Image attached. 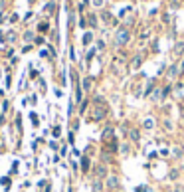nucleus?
<instances>
[{"label":"nucleus","instance_id":"obj_20","mask_svg":"<svg viewBox=\"0 0 184 192\" xmlns=\"http://www.w3.org/2000/svg\"><path fill=\"white\" fill-rule=\"evenodd\" d=\"M93 6H97V8H101V6H103V0H93Z\"/></svg>","mask_w":184,"mask_h":192},{"label":"nucleus","instance_id":"obj_13","mask_svg":"<svg viewBox=\"0 0 184 192\" xmlns=\"http://www.w3.org/2000/svg\"><path fill=\"white\" fill-rule=\"evenodd\" d=\"M83 89H85V91H89V89H91V79L89 77L83 79Z\"/></svg>","mask_w":184,"mask_h":192},{"label":"nucleus","instance_id":"obj_2","mask_svg":"<svg viewBox=\"0 0 184 192\" xmlns=\"http://www.w3.org/2000/svg\"><path fill=\"white\" fill-rule=\"evenodd\" d=\"M182 71H184V62L174 63V66H170V67H168V73H166V75H168V79H176V77L180 75Z\"/></svg>","mask_w":184,"mask_h":192},{"label":"nucleus","instance_id":"obj_12","mask_svg":"<svg viewBox=\"0 0 184 192\" xmlns=\"http://www.w3.org/2000/svg\"><path fill=\"white\" fill-rule=\"evenodd\" d=\"M140 63H143V56H137V57L133 60V67H139Z\"/></svg>","mask_w":184,"mask_h":192},{"label":"nucleus","instance_id":"obj_27","mask_svg":"<svg viewBox=\"0 0 184 192\" xmlns=\"http://www.w3.org/2000/svg\"><path fill=\"white\" fill-rule=\"evenodd\" d=\"M2 22H4V16H2V14H0V24H2Z\"/></svg>","mask_w":184,"mask_h":192},{"label":"nucleus","instance_id":"obj_14","mask_svg":"<svg viewBox=\"0 0 184 192\" xmlns=\"http://www.w3.org/2000/svg\"><path fill=\"white\" fill-rule=\"evenodd\" d=\"M182 52H184V44H176V48H174V54H176V56H180Z\"/></svg>","mask_w":184,"mask_h":192},{"label":"nucleus","instance_id":"obj_19","mask_svg":"<svg viewBox=\"0 0 184 192\" xmlns=\"http://www.w3.org/2000/svg\"><path fill=\"white\" fill-rule=\"evenodd\" d=\"M46 12H53V2H48V6H46Z\"/></svg>","mask_w":184,"mask_h":192},{"label":"nucleus","instance_id":"obj_1","mask_svg":"<svg viewBox=\"0 0 184 192\" xmlns=\"http://www.w3.org/2000/svg\"><path fill=\"white\" fill-rule=\"evenodd\" d=\"M129 38H131V34H129L127 28H119L115 32V44L117 46H125L127 42H129Z\"/></svg>","mask_w":184,"mask_h":192},{"label":"nucleus","instance_id":"obj_25","mask_svg":"<svg viewBox=\"0 0 184 192\" xmlns=\"http://www.w3.org/2000/svg\"><path fill=\"white\" fill-rule=\"evenodd\" d=\"M89 22H91V26H95V24H97V18H95V16H91V18H89Z\"/></svg>","mask_w":184,"mask_h":192},{"label":"nucleus","instance_id":"obj_17","mask_svg":"<svg viewBox=\"0 0 184 192\" xmlns=\"http://www.w3.org/2000/svg\"><path fill=\"white\" fill-rule=\"evenodd\" d=\"M30 119H32V123H34V127H38V117L34 113H30Z\"/></svg>","mask_w":184,"mask_h":192},{"label":"nucleus","instance_id":"obj_16","mask_svg":"<svg viewBox=\"0 0 184 192\" xmlns=\"http://www.w3.org/2000/svg\"><path fill=\"white\" fill-rule=\"evenodd\" d=\"M113 135V129H111V127H107V129H105V133H103V137L107 139V137H111Z\"/></svg>","mask_w":184,"mask_h":192},{"label":"nucleus","instance_id":"obj_23","mask_svg":"<svg viewBox=\"0 0 184 192\" xmlns=\"http://www.w3.org/2000/svg\"><path fill=\"white\" fill-rule=\"evenodd\" d=\"M93 186H95V190H97V192L101 190V182H99V180H95V184H93Z\"/></svg>","mask_w":184,"mask_h":192},{"label":"nucleus","instance_id":"obj_5","mask_svg":"<svg viewBox=\"0 0 184 192\" xmlns=\"http://www.w3.org/2000/svg\"><path fill=\"white\" fill-rule=\"evenodd\" d=\"M103 117H105V109H103V107H95L91 119H93V121H99V119H103Z\"/></svg>","mask_w":184,"mask_h":192},{"label":"nucleus","instance_id":"obj_9","mask_svg":"<svg viewBox=\"0 0 184 192\" xmlns=\"http://www.w3.org/2000/svg\"><path fill=\"white\" fill-rule=\"evenodd\" d=\"M91 42H93V34H91V32H87V34L83 36V44L87 46V44H91Z\"/></svg>","mask_w":184,"mask_h":192},{"label":"nucleus","instance_id":"obj_24","mask_svg":"<svg viewBox=\"0 0 184 192\" xmlns=\"http://www.w3.org/2000/svg\"><path fill=\"white\" fill-rule=\"evenodd\" d=\"M97 174H99V176H105V168H103V167H99V172H97Z\"/></svg>","mask_w":184,"mask_h":192},{"label":"nucleus","instance_id":"obj_10","mask_svg":"<svg viewBox=\"0 0 184 192\" xmlns=\"http://www.w3.org/2000/svg\"><path fill=\"white\" fill-rule=\"evenodd\" d=\"M83 99V91H81V87L77 85V87H75V101H81Z\"/></svg>","mask_w":184,"mask_h":192},{"label":"nucleus","instance_id":"obj_26","mask_svg":"<svg viewBox=\"0 0 184 192\" xmlns=\"http://www.w3.org/2000/svg\"><path fill=\"white\" fill-rule=\"evenodd\" d=\"M180 123L184 125V111H182V113H180Z\"/></svg>","mask_w":184,"mask_h":192},{"label":"nucleus","instance_id":"obj_3","mask_svg":"<svg viewBox=\"0 0 184 192\" xmlns=\"http://www.w3.org/2000/svg\"><path fill=\"white\" fill-rule=\"evenodd\" d=\"M164 97V89H154V93H150V101H162Z\"/></svg>","mask_w":184,"mask_h":192},{"label":"nucleus","instance_id":"obj_18","mask_svg":"<svg viewBox=\"0 0 184 192\" xmlns=\"http://www.w3.org/2000/svg\"><path fill=\"white\" fill-rule=\"evenodd\" d=\"M164 129H168V131H172V123L168 119H164Z\"/></svg>","mask_w":184,"mask_h":192},{"label":"nucleus","instance_id":"obj_11","mask_svg":"<svg viewBox=\"0 0 184 192\" xmlns=\"http://www.w3.org/2000/svg\"><path fill=\"white\" fill-rule=\"evenodd\" d=\"M154 127V119L150 117V119H145V129H153Z\"/></svg>","mask_w":184,"mask_h":192},{"label":"nucleus","instance_id":"obj_21","mask_svg":"<svg viewBox=\"0 0 184 192\" xmlns=\"http://www.w3.org/2000/svg\"><path fill=\"white\" fill-rule=\"evenodd\" d=\"M62 135V129H59V127H56V129H53V137H59Z\"/></svg>","mask_w":184,"mask_h":192},{"label":"nucleus","instance_id":"obj_4","mask_svg":"<svg viewBox=\"0 0 184 192\" xmlns=\"http://www.w3.org/2000/svg\"><path fill=\"white\" fill-rule=\"evenodd\" d=\"M117 186H119V178L115 176V174H111V176H107V188L115 190Z\"/></svg>","mask_w":184,"mask_h":192},{"label":"nucleus","instance_id":"obj_6","mask_svg":"<svg viewBox=\"0 0 184 192\" xmlns=\"http://www.w3.org/2000/svg\"><path fill=\"white\" fill-rule=\"evenodd\" d=\"M129 137H131V141H133V143H137L139 139H140V133H139L137 129H131V131H129Z\"/></svg>","mask_w":184,"mask_h":192},{"label":"nucleus","instance_id":"obj_7","mask_svg":"<svg viewBox=\"0 0 184 192\" xmlns=\"http://www.w3.org/2000/svg\"><path fill=\"white\" fill-rule=\"evenodd\" d=\"M81 168H83V172L89 170V158L87 157H81Z\"/></svg>","mask_w":184,"mask_h":192},{"label":"nucleus","instance_id":"obj_22","mask_svg":"<svg viewBox=\"0 0 184 192\" xmlns=\"http://www.w3.org/2000/svg\"><path fill=\"white\" fill-rule=\"evenodd\" d=\"M103 18H105V22H113V18H111V14H107V12L103 14Z\"/></svg>","mask_w":184,"mask_h":192},{"label":"nucleus","instance_id":"obj_15","mask_svg":"<svg viewBox=\"0 0 184 192\" xmlns=\"http://www.w3.org/2000/svg\"><path fill=\"white\" fill-rule=\"evenodd\" d=\"M24 40H26V42L34 40V34H32V32H26V34H24Z\"/></svg>","mask_w":184,"mask_h":192},{"label":"nucleus","instance_id":"obj_8","mask_svg":"<svg viewBox=\"0 0 184 192\" xmlns=\"http://www.w3.org/2000/svg\"><path fill=\"white\" fill-rule=\"evenodd\" d=\"M172 157H174V158H180V157H182V147H174V149H172Z\"/></svg>","mask_w":184,"mask_h":192}]
</instances>
